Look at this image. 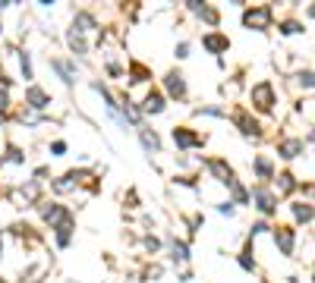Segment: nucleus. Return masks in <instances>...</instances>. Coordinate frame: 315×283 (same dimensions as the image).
Masks as SVG:
<instances>
[{"label":"nucleus","instance_id":"f257e3e1","mask_svg":"<svg viewBox=\"0 0 315 283\" xmlns=\"http://www.w3.org/2000/svg\"><path fill=\"white\" fill-rule=\"evenodd\" d=\"M243 25L246 29H255V32H262L271 25V7H252L243 13Z\"/></svg>","mask_w":315,"mask_h":283},{"label":"nucleus","instance_id":"f03ea898","mask_svg":"<svg viewBox=\"0 0 315 283\" xmlns=\"http://www.w3.org/2000/svg\"><path fill=\"white\" fill-rule=\"evenodd\" d=\"M252 104L258 107V110H274V85L271 82H258L255 88H252Z\"/></svg>","mask_w":315,"mask_h":283},{"label":"nucleus","instance_id":"7ed1b4c3","mask_svg":"<svg viewBox=\"0 0 315 283\" xmlns=\"http://www.w3.org/2000/svg\"><path fill=\"white\" fill-rule=\"evenodd\" d=\"M10 198H13L16 204H32V201H38V183H29V186L13 189Z\"/></svg>","mask_w":315,"mask_h":283},{"label":"nucleus","instance_id":"20e7f679","mask_svg":"<svg viewBox=\"0 0 315 283\" xmlns=\"http://www.w3.org/2000/svg\"><path fill=\"white\" fill-rule=\"evenodd\" d=\"M208 170L217 176V183H227V186H233L236 179H233V170H230V164L227 161H221V158H214V161H208Z\"/></svg>","mask_w":315,"mask_h":283},{"label":"nucleus","instance_id":"39448f33","mask_svg":"<svg viewBox=\"0 0 315 283\" xmlns=\"http://www.w3.org/2000/svg\"><path fill=\"white\" fill-rule=\"evenodd\" d=\"M252 201H255V208L262 214H271L274 211V195L268 192V189H252Z\"/></svg>","mask_w":315,"mask_h":283},{"label":"nucleus","instance_id":"423d86ee","mask_svg":"<svg viewBox=\"0 0 315 283\" xmlns=\"http://www.w3.org/2000/svg\"><path fill=\"white\" fill-rule=\"evenodd\" d=\"M274 239H277V245H281L284 255H293V242H296V236H293L290 226H277V230H274Z\"/></svg>","mask_w":315,"mask_h":283},{"label":"nucleus","instance_id":"0eeeda50","mask_svg":"<svg viewBox=\"0 0 315 283\" xmlns=\"http://www.w3.org/2000/svg\"><path fill=\"white\" fill-rule=\"evenodd\" d=\"M202 44H205V50H211V54H221V50H227V47H230L227 35H217V32L205 35V38H202Z\"/></svg>","mask_w":315,"mask_h":283},{"label":"nucleus","instance_id":"6e6552de","mask_svg":"<svg viewBox=\"0 0 315 283\" xmlns=\"http://www.w3.org/2000/svg\"><path fill=\"white\" fill-rule=\"evenodd\" d=\"M174 142H177L180 148H196V145H202V139L196 136V132L183 129V126H177V129H174Z\"/></svg>","mask_w":315,"mask_h":283},{"label":"nucleus","instance_id":"1a4fd4ad","mask_svg":"<svg viewBox=\"0 0 315 283\" xmlns=\"http://www.w3.org/2000/svg\"><path fill=\"white\" fill-rule=\"evenodd\" d=\"M277 155H281V158H296V155H303V142L300 139H284L281 145H277Z\"/></svg>","mask_w":315,"mask_h":283},{"label":"nucleus","instance_id":"9d476101","mask_svg":"<svg viewBox=\"0 0 315 283\" xmlns=\"http://www.w3.org/2000/svg\"><path fill=\"white\" fill-rule=\"evenodd\" d=\"M26 101H29V104L35 107V110H41V107H47V104H51V98H47V91H41V88H35V85H32V88L26 91Z\"/></svg>","mask_w":315,"mask_h":283},{"label":"nucleus","instance_id":"9b49d317","mask_svg":"<svg viewBox=\"0 0 315 283\" xmlns=\"http://www.w3.org/2000/svg\"><path fill=\"white\" fill-rule=\"evenodd\" d=\"M236 126L243 129V136H258V132H262V126H258L255 120H249V113H243V110L236 113Z\"/></svg>","mask_w":315,"mask_h":283},{"label":"nucleus","instance_id":"f8f14e48","mask_svg":"<svg viewBox=\"0 0 315 283\" xmlns=\"http://www.w3.org/2000/svg\"><path fill=\"white\" fill-rule=\"evenodd\" d=\"M167 91L174 98H183V94H186V82H183L180 72H167Z\"/></svg>","mask_w":315,"mask_h":283},{"label":"nucleus","instance_id":"ddd939ff","mask_svg":"<svg viewBox=\"0 0 315 283\" xmlns=\"http://www.w3.org/2000/svg\"><path fill=\"white\" fill-rule=\"evenodd\" d=\"M161 110H164L161 91H148V98H145V113H161Z\"/></svg>","mask_w":315,"mask_h":283},{"label":"nucleus","instance_id":"4468645a","mask_svg":"<svg viewBox=\"0 0 315 283\" xmlns=\"http://www.w3.org/2000/svg\"><path fill=\"white\" fill-rule=\"evenodd\" d=\"M189 10H192V13H199L202 19H205V22H211V25H217V13H214L211 7H205V4H189Z\"/></svg>","mask_w":315,"mask_h":283},{"label":"nucleus","instance_id":"2eb2a0df","mask_svg":"<svg viewBox=\"0 0 315 283\" xmlns=\"http://www.w3.org/2000/svg\"><path fill=\"white\" fill-rule=\"evenodd\" d=\"M293 217L306 223V220H312V217H315V208H312V204H306V201H300V204H293Z\"/></svg>","mask_w":315,"mask_h":283},{"label":"nucleus","instance_id":"dca6fc26","mask_svg":"<svg viewBox=\"0 0 315 283\" xmlns=\"http://www.w3.org/2000/svg\"><path fill=\"white\" fill-rule=\"evenodd\" d=\"M66 38H69V47H72V50H76V54H88V44L82 41V35H79L76 29H72V32H69Z\"/></svg>","mask_w":315,"mask_h":283},{"label":"nucleus","instance_id":"f3484780","mask_svg":"<svg viewBox=\"0 0 315 283\" xmlns=\"http://www.w3.org/2000/svg\"><path fill=\"white\" fill-rule=\"evenodd\" d=\"M252 167H255V173L262 176V179H271V161H268V158H255Z\"/></svg>","mask_w":315,"mask_h":283},{"label":"nucleus","instance_id":"a211bd4d","mask_svg":"<svg viewBox=\"0 0 315 283\" xmlns=\"http://www.w3.org/2000/svg\"><path fill=\"white\" fill-rule=\"evenodd\" d=\"M171 252H174V261H186L189 258V249H186V242H171Z\"/></svg>","mask_w":315,"mask_h":283},{"label":"nucleus","instance_id":"6ab92c4d","mask_svg":"<svg viewBox=\"0 0 315 283\" xmlns=\"http://www.w3.org/2000/svg\"><path fill=\"white\" fill-rule=\"evenodd\" d=\"M142 145H145L148 151H158V148H161L158 136H155V132H148V129H142Z\"/></svg>","mask_w":315,"mask_h":283},{"label":"nucleus","instance_id":"aec40b11","mask_svg":"<svg viewBox=\"0 0 315 283\" xmlns=\"http://www.w3.org/2000/svg\"><path fill=\"white\" fill-rule=\"evenodd\" d=\"M129 75H133V82H145L148 79V69L142 63H133V66H129Z\"/></svg>","mask_w":315,"mask_h":283},{"label":"nucleus","instance_id":"412c9836","mask_svg":"<svg viewBox=\"0 0 315 283\" xmlns=\"http://www.w3.org/2000/svg\"><path fill=\"white\" fill-rule=\"evenodd\" d=\"M239 268H243V271H255V258H252V252H249V249L239 255Z\"/></svg>","mask_w":315,"mask_h":283},{"label":"nucleus","instance_id":"4be33fe9","mask_svg":"<svg viewBox=\"0 0 315 283\" xmlns=\"http://www.w3.org/2000/svg\"><path fill=\"white\" fill-rule=\"evenodd\" d=\"M300 82L303 88H315V72H300Z\"/></svg>","mask_w":315,"mask_h":283},{"label":"nucleus","instance_id":"5701e85b","mask_svg":"<svg viewBox=\"0 0 315 283\" xmlns=\"http://www.w3.org/2000/svg\"><path fill=\"white\" fill-rule=\"evenodd\" d=\"M277 179H281V192H290V189H293V176H290V173L277 176Z\"/></svg>","mask_w":315,"mask_h":283},{"label":"nucleus","instance_id":"b1692460","mask_svg":"<svg viewBox=\"0 0 315 283\" xmlns=\"http://www.w3.org/2000/svg\"><path fill=\"white\" fill-rule=\"evenodd\" d=\"M284 35H296V32H303V25H296V22H284V29H281Z\"/></svg>","mask_w":315,"mask_h":283},{"label":"nucleus","instance_id":"393cba45","mask_svg":"<svg viewBox=\"0 0 315 283\" xmlns=\"http://www.w3.org/2000/svg\"><path fill=\"white\" fill-rule=\"evenodd\" d=\"M233 195H236V201H246V198H249V195H246V189H243V186H236V183H233Z\"/></svg>","mask_w":315,"mask_h":283},{"label":"nucleus","instance_id":"a878e982","mask_svg":"<svg viewBox=\"0 0 315 283\" xmlns=\"http://www.w3.org/2000/svg\"><path fill=\"white\" fill-rule=\"evenodd\" d=\"M145 249H148V252H158V239L148 236V239H145Z\"/></svg>","mask_w":315,"mask_h":283},{"label":"nucleus","instance_id":"bb28decb","mask_svg":"<svg viewBox=\"0 0 315 283\" xmlns=\"http://www.w3.org/2000/svg\"><path fill=\"white\" fill-rule=\"evenodd\" d=\"M217 211H221V214H233V204L224 201V204H217Z\"/></svg>","mask_w":315,"mask_h":283},{"label":"nucleus","instance_id":"cd10ccee","mask_svg":"<svg viewBox=\"0 0 315 283\" xmlns=\"http://www.w3.org/2000/svg\"><path fill=\"white\" fill-rule=\"evenodd\" d=\"M51 151H54V155H63L66 145H63V142H54V145H51Z\"/></svg>","mask_w":315,"mask_h":283},{"label":"nucleus","instance_id":"c85d7f7f","mask_svg":"<svg viewBox=\"0 0 315 283\" xmlns=\"http://www.w3.org/2000/svg\"><path fill=\"white\" fill-rule=\"evenodd\" d=\"M7 104H10V98H7V91H0V110H7Z\"/></svg>","mask_w":315,"mask_h":283},{"label":"nucleus","instance_id":"c756f323","mask_svg":"<svg viewBox=\"0 0 315 283\" xmlns=\"http://www.w3.org/2000/svg\"><path fill=\"white\" fill-rule=\"evenodd\" d=\"M0 252H4V233H0Z\"/></svg>","mask_w":315,"mask_h":283}]
</instances>
